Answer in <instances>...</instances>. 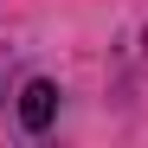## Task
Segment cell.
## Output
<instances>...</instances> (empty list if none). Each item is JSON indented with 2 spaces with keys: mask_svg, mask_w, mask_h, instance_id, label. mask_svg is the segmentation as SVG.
I'll return each mask as SVG.
<instances>
[{
  "mask_svg": "<svg viewBox=\"0 0 148 148\" xmlns=\"http://www.w3.org/2000/svg\"><path fill=\"white\" fill-rule=\"evenodd\" d=\"M52 122H58V84L52 77H26V90H19V129L45 135Z\"/></svg>",
  "mask_w": 148,
  "mask_h": 148,
  "instance_id": "obj_1",
  "label": "cell"
}]
</instances>
